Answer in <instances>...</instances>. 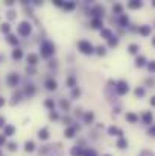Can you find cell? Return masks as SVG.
<instances>
[{
  "label": "cell",
  "mask_w": 155,
  "mask_h": 156,
  "mask_svg": "<svg viewBox=\"0 0 155 156\" xmlns=\"http://www.w3.org/2000/svg\"><path fill=\"white\" fill-rule=\"evenodd\" d=\"M140 32H142L143 35H149V32H151V29H149L148 26H145V27H142V29H140Z\"/></svg>",
  "instance_id": "6da1fadb"
},
{
  "label": "cell",
  "mask_w": 155,
  "mask_h": 156,
  "mask_svg": "<svg viewBox=\"0 0 155 156\" xmlns=\"http://www.w3.org/2000/svg\"><path fill=\"white\" fill-rule=\"evenodd\" d=\"M143 118H145V121H146V123H149V121H152V115H151L149 112H148V114H145V117H143Z\"/></svg>",
  "instance_id": "7a4b0ae2"
},
{
  "label": "cell",
  "mask_w": 155,
  "mask_h": 156,
  "mask_svg": "<svg viewBox=\"0 0 155 156\" xmlns=\"http://www.w3.org/2000/svg\"><path fill=\"white\" fill-rule=\"evenodd\" d=\"M143 64H145V59H143V58L137 59V65H143Z\"/></svg>",
  "instance_id": "3957f363"
},
{
  "label": "cell",
  "mask_w": 155,
  "mask_h": 156,
  "mask_svg": "<svg viewBox=\"0 0 155 156\" xmlns=\"http://www.w3.org/2000/svg\"><path fill=\"white\" fill-rule=\"evenodd\" d=\"M128 118H129L131 121H135V120H137V117H135V115H132V114H129V115H128Z\"/></svg>",
  "instance_id": "277c9868"
},
{
  "label": "cell",
  "mask_w": 155,
  "mask_h": 156,
  "mask_svg": "<svg viewBox=\"0 0 155 156\" xmlns=\"http://www.w3.org/2000/svg\"><path fill=\"white\" fill-rule=\"evenodd\" d=\"M129 49H131V52H132V53H135V52H137V46H135V44H132V46H131Z\"/></svg>",
  "instance_id": "5b68a950"
},
{
  "label": "cell",
  "mask_w": 155,
  "mask_h": 156,
  "mask_svg": "<svg viewBox=\"0 0 155 156\" xmlns=\"http://www.w3.org/2000/svg\"><path fill=\"white\" fill-rule=\"evenodd\" d=\"M149 70H152V71H155V62H152V64H149Z\"/></svg>",
  "instance_id": "8992f818"
},
{
  "label": "cell",
  "mask_w": 155,
  "mask_h": 156,
  "mask_svg": "<svg viewBox=\"0 0 155 156\" xmlns=\"http://www.w3.org/2000/svg\"><path fill=\"white\" fill-rule=\"evenodd\" d=\"M151 103H152V105H155V97H152V100H151Z\"/></svg>",
  "instance_id": "52a82bcc"
},
{
  "label": "cell",
  "mask_w": 155,
  "mask_h": 156,
  "mask_svg": "<svg viewBox=\"0 0 155 156\" xmlns=\"http://www.w3.org/2000/svg\"><path fill=\"white\" fill-rule=\"evenodd\" d=\"M152 132H154V133H155V129H152Z\"/></svg>",
  "instance_id": "ba28073f"
},
{
  "label": "cell",
  "mask_w": 155,
  "mask_h": 156,
  "mask_svg": "<svg viewBox=\"0 0 155 156\" xmlns=\"http://www.w3.org/2000/svg\"><path fill=\"white\" fill-rule=\"evenodd\" d=\"M154 46H155V38H154Z\"/></svg>",
  "instance_id": "9c48e42d"
}]
</instances>
